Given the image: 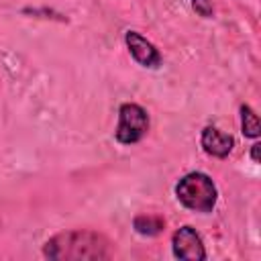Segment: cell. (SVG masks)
<instances>
[{"mask_svg": "<svg viewBox=\"0 0 261 261\" xmlns=\"http://www.w3.org/2000/svg\"><path fill=\"white\" fill-rule=\"evenodd\" d=\"M43 255L51 261H100L110 257V243L94 230H65L45 243Z\"/></svg>", "mask_w": 261, "mask_h": 261, "instance_id": "obj_1", "label": "cell"}, {"mask_svg": "<svg viewBox=\"0 0 261 261\" xmlns=\"http://www.w3.org/2000/svg\"><path fill=\"white\" fill-rule=\"evenodd\" d=\"M175 196L188 210L208 214L216 206L218 190L210 175L202 171H192L175 184Z\"/></svg>", "mask_w": 261, "mask_h": 261, "instance_id": "obj_2", "label": "cell"}, {"mask_svg": "<svg viewBox=\"0 0 261 261\" xmlns=\"http://www.w3.org/2000/svg\"><path fill=\"white\" fill-rule=\"evenodd\" d=\"M149 130V114L143 106L135 102H124L118 108V126H116V141L122 145L139 143Z\"/></svg>", "mask_w": 261, "mask_h": 261, "instance_id": "obj_3", "label": "cell"}, {"mask_svg": "<svg viewBox=\"0 0 261 261\" xmlns=\"http://www.w3.org/2000/svg\"><path fill=\"white\" fill-rule=\"evenodd\" d=\"M171 249L177 259L184 261H204L206 249L202 243V237L192 226H181L171 237Z\"/></svg>", "mask_w": 261, "mask_h": 261, "instance_id": "obj_4", "label": "cell"}, {"mask_svg": "<svg viewBox=\"0 0 261 261\" xmlns=\"http://www.w3.org/2000/svg\"><path fill=\"white\" fill-rule=\"evenodd\" d=\"M124 43H126V47H128V53L133 55V59H135L139 65H143V67H159V63H161V53H159V49H157L151 41H147L141 33H137V31H126V33H124Z\"/></svg>", "mask_w": 261, "mask_h": 261, "instance_id": "obj_5", "label": "cell"}, {"mask_svg": "<svg viewBox=\"0 0 261 261\" xmlns=\"http://www.w3.org/2000/svg\"><path fill=\"white\" fill-rule=\"evenodd\" d=\"M200 143H202V149L212 155V157H218V159H224L228 157V153L232 151L234 147V139L222 130H218L216 126H206L202 130V137H200Z\"/></svg>", "mask_w": 261, "mask_h": 261, "instance_id": "obj_6", "label": "cell"}, {"mask_svg": "<svg viewBox=\"0 0 261 261\" xmlns=\"http://www.w3.org/2000/svg\"><path fill=\"white\" fill-rule=\"evenodd\" d=\"M133 226L143 237H157L163 232L165 220L161 216H153V214H139V216H135Z\"/></svg>", "mask_w": 261, "mask_h": 261, "instance_id": "obj_7", "label": "cell"}, {"mask_svg": "<svg viewBox=\"0 0 261 261\" xmlns=\"http://www.w3.org/2000/svg\"><path fill=\"white\" fill-rule=\"evenodd\" d=\"M241 130L245 137L249 139H257L261 135V126H259V118L255 114V110L249 104L241 106Z\"/></svg>", "mask_w": 261, "mask_h": 261, "instance_id": "obj_8", "label": "cell"}, {"mask_svg": "<svg viewBox=\"0 0 261 261\" xmlns=\"http://www.w3.org/2000/svg\"><path fill=\"white\" fill-rule=\"evenodd\" d=\"M192 8L204 16V18H210L214 14V8H212V0H192Z\"/></svg>", "mask_w": 261, "mask_h": 261, "instance_id": "obj_9", "label": "cell"}, {"mask_svg": "<svg viewBox=\"0 0 261 261\" xmlns=\"http://www.w3.org/2000/svg\"><path fill=\"white\" fill-rule=\"evenodd\" d=\"M259 149H261V145H259V143H255V145L251 147V159H253L255 163H259Z\"/></svg>", "mask_w": 261, "mask_h": 261, "instance_id": "obj_10", "label": "cell"}]
</instances>
